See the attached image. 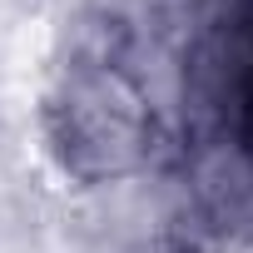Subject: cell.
<instances>
[{"label": "cell", "mask_w": 253, "mask_h": 253, "mask_svg": "<svg viewBox=\"0 0 253 253\" xmlns=\"http://www.w3.org/2000/svg\"><path fill=\"white\" fill-rule=\"evenodd\" d=\"M40 139L75 189H109L169 169L179 134L134 60L55 55L40 89Z\"/></svg>", "instance_id": "cell-1"}, {"label": "cell", "mask_w": 253, "mask_h": 253, "mask_svg": "<svg viewBox=\"0 0 253 253\" xmlns=\"http://www.w3.org/2000/svg\"><path fill=\"white\" fill-rule=\"evenodd\" d=\"M243 5H248V10H253V0H243Z\"/></svg>", "instance_id": "cell-2"}]
</instances>
